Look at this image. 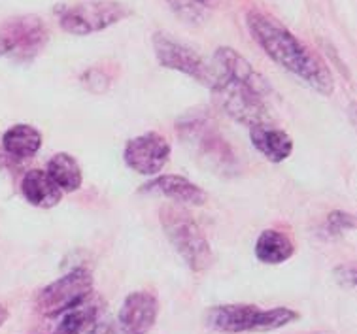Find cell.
I'll return each mask as SVG.
<instances>
[{"label": "cell", "instance_id": "1", "mask_svg": "<svg viewBox=\"0 0 357 334\" xmlns=\"http://www.w3.org/2000/svg\"><path fill=\"white\" fill-rule=\"evenodd\" d=\"M248 29L261 50L273 59L276 65L291 72L308 87L318 91L319 95L329 97L335 91V79L318 53L301 42L295 34L276 21L273 15L263 12L248 13Z\"/></svg>", "mask_w": 357, "mask_h": 334}, {"label": "cell", "instance_id": "2", "mask_svg": "<svg viewBox=\"0 0 357 334\" xmlns=\"http://www.w3.org/2000/svg\"><path fill=\"white\" fill-rule=\"evenodd\" d=\"M299 314L289 308L261 310L255 304H221L208 310L206 323L227 334L268 333L297 321Z\"/></svg>", "mask_w": 357, "mask_h": 334}, {"label": "cell", "instance_id": "3", "mask_svg": "<svg viewBox=\"0 0 357 334\" xmlns=\"http://www.w3.org/2000/svg\"><path fill=\"white\" fill-rule=\"evenodd\" d=\"M161 225L172 248L178 251V255L189 268L193 272H204L210 268L214 261L210 242L202 234L195 219L189 218L188 212L165 206L161 210Z\"/></svg>", "mask_w": 357, "mask_h": 334}, {"label": "cell", "instance_id": "4", "mask_svg": "<svg viewBox=\"0 0 357 334\" xmlns=\"http://www.w3.org/2000/svg\"><path fill=\"white\" fill-rule=\"evenodd\" d=\"M214 100L231 119L246 127L271 125V112L266 108L265 97L234 79L215 72V84L212 85Z\"/></svg>", "mask_w": 357, "mask_h": 334}, {"label": "cell", "instance_id": "5", "mask_svg": "<svg viewBox=\"0 0 357 334\" xmlns=\"http://www.w3.org/2000/svg\"><path fill=\"white\" fill-rule=\"evenodd\" d=\"M91 291V272L84 266L74 268L40 291L36 296V312L44 317H59L87 301Z\"/></svg>", "mask_w": 357, "mask_h": 334}, {"label": "cell", "instance_id": "6", "mask_svg": "<svg viewBox=\"0 0 357 334\" xmlns=\"http://www.w3.org/2000/svg\"><path fill=\"white\" fill-rule=\"evenodd\" d=\"M129 15L130 10L123 2L93 0V2H79L76 6L66 8L59 23L65 33L85 36V34L98 33V31L116 25Z\"/></svg>", "mask_w": 357, "mask_h": 334}, {"label": "cell", "instance_id": "7", "mask_svg": "<svg viewBox=\"0 0 357 334\" xmlns=\"http://www.w3.org/2000/svg\"><path fill=\"white\" fill-rule=\"evenodd\" d=\"M153 52L159 61V65L170 70H178L185 76L195 77L197 82L212 89L215 84V68L212 63H208L201 53L191 50L180 40L170 38L169 34L157 33L153 36Z\"/></svg>", "mask_w": 357, "mask_h": 334}, {"label": "cell", "instance_id": "8", "mask_svg": "<svg viewBox=\"0 0 357 334\" xmlns=\"http://www.w3.org/2000/svg\"><path fill=\"white\" fill-rule=\"evenodd\" d=\"M123 159L130 170L142 176H155L169 162L170 144L165 136L157 132L135 136L125 146Z\"/></svg>", "mask_w": 357, "mask_h": 334}, {"label": "cell", "instance_id": "9", "mask_svg": "<svg viewBox=\"0 0 357 334\" xmlns=\"http://www.w3.org/2000/svg\"><path fill=\"white\" fill-rule=\"evenodd\" d=\"M0 36L10 45V57L17 61H31L42 52L47 42V29L36 15H25L8 21Z\"/></svg>", "mask_w": 357, "mask_h": 334}, {"label": "cell", "instance_id": "10", "mask_svg": "<svg viewBox=\"0 0 357 334\" xmlns=\"http://www.w3.org/2000/svg\"><path fill=\"white\" fill-rule=\"evenodd\" d=\"M159 302L148 291L130 293L119 310L117 325L121 334H148L155 325Z\"/></svg>", "mask_w": 357, "mask_h": 334}, {"label": "cell", "instance_id": "11", "mask_svg": "<svg viewBox=\"0 0 357 334\" xmlns=\"http://www.w3.org/2000/svg\"><path fill=\"white\" fill-rule=\"evenodd\" d=\"M212 65H214L218 74L246 85L250 89H254L255 93H259L261 97H268V93L273 91V87L265 77L261 76L259 72L255 70L241 53L234 52L233 47H220L214 53Z\"/></svg>", "mask_w": 357, "mask_h": 334}, {"label": "cell", "instance_id": "12", "mask_svg": "<svg viewBox=\"0 0 357 334\" xmlns=\"http://www.w3.org/2000/svg\"><path fill=\"white\" fill-rule=\"evenodd\" d=\"M183 129H188V132L182 130L183 142L193 146L208 165H218L220 168L227 165L233 151L214 129L208 127V123L189 121L188 125H183Z\"/></svg>", "mask_w": 357, "mask_h": 334}, {"label": "cell", "instance_id": "13", "mask_svg": "<svg viewBox=\"0 0 357 334\" xmlns=\"http://www.w3.org/2000/svg\"><path fill=\"white\" fill-rule=\"evenodd\" d=\"M142 193L157 195V197H165L178 202V204L188 206H202L206 204V193L201 187L193 183L183 176H174V174H167V176H159L155 180L148 181L142 187Z\"/></svg>", "mask_w": 357, "mask_h": 334}, {"label": "cell", "instance_id": "14", "mask_svg": "<svg viewBox=\"0 0 357 334\" xmlns=\"http://www.w3.org/2000/svg\"><path fill=\"white\" fill-rule=\"evenodd\" d=\"M250 140L254 148L271 162L286 161L293 151L291 136L286 130L276 129L273 125H257L250 129Z\"/></svg>", "mask_w": 357, "mask_h": 334}, {"label": "cell", "instance_id": "15", "mask_svg": "<svg viewBox=\"0 0 357 334\" xmlns=\"http://www.w3.org/2000/svg\"><path fill=\"white\" fill-rule=\"evenodd\" d=\"M21 193L31 206L36 208H53L63 199V191L59 189L47 176L46 170H29L21 181Z\"/></svg>", "mask_w": 357, "mask_h": 334}, {"label": "cell", "instance_id": "16", "mask_svg": "<svg viewBox=\"0 0 357 334\" xmlns=\"http://www.w3.org/2000/svg\"><path fill=\"white\" fill-rule=\"evenodd\" d=\"M295 244L286 232L266 229L255 242V257L265 264H282L293 257Z\"/></svg>", "mask_w": 357, "mask_h": 334}, {"label": "cell", "instance_id": "17", "mask_svg": "<svg viewBox=\"0 0 357 334\" xmlns=\"http://www.w3.org/2000/svg\"><path fill=\"white\" fill-rule=\"evenodd\" d=\"M2 148L8 155H12L15 159H29L40 151L42 148V135L38 129H34L33 125H13L12 129H8L2 136Z\"/></svg>", "mask_w": 357, "mask_h": 334}, {"label": "cell", "instance_id": "18", "mask_svg": "<svg viewBox=\"0 0 357 334\" xmlns=\"http://www.w3.org/2000/svg\"><path fill=\"white\" fill-rule=\"evenodd\" d=\"M46 174L63 193H74L82 187L84 176L78 161L68 153H55L47 161Z\"/></svg>", "mask_w": 357, "mask_h": 334}, {"label": "cell", "instance_id": "19", "mask_svg": "<svg viewBox=\"0 0 357 334\" xmlns=\"http://www.w3.org/2000/svg\"><path fill=\"white\" fill-rule=\"evenodd\" d=\"M91 298V296H89ZM87 298L76 308L68 310L61 315V323H59L55 334H89L95 323L98 321V306L95 302Z\"/></svg>", "mask_w": 357, "mask_h": 334}, {"label": "cell", "instance_id": "20", "mask_svg": "<svg viewBox=\"0 0 357 334\" xmlns=\"http://www.w3.org/2000/svg\"><path fill=\"white\" fill-rule=\"evenodd\" d=\"M167 2L172 8V12L188 23H199L204 17V8L206 6L201 4L199 0H167Z\"/></svg>", "mask_w": 357, "mask_h": 334}, {"label": "cell", "instance_id": "21", "mask_svg": "<svg viewBox=\"0 0 357 334\" xmlns=\"http://www.w3.org/2000/svg\"><path fill=\"white\" fill-rule=\"evenodd\" d=\"M327 225L331 229V232H346V231H351L354 227H356V219L351 213H346V212H335L329 215L327 219Z\"/></svg>", "mask_w": 357, "mask_h": 334}, {"label": "cell", "instance_id": "22", "mask_svg": "<svg viewBox=\"0 0 357 334\" xmlns=\"http://www.w3.org/2000/svg\"><path fill=\"white\" fill-rule=\"evenodd\" d=\"M121 331L110 321H97L89 334H119Z\"/></svg>", "mask_w": 357, "mask_h": 334}, {"label": "cell", "instance_id": "23", "mask_svg": "<svg viewBox=\"0 0 357 334\" xmlns=\"http://www.w3.org/2000/svg\"><path fill=\"white\" fill-rule=\"evenodd\" d=\"M8 53H10V45H8L6 40L0 36V57H4Z\"/></svg>", "mask_w": 357, "mask_h": 334}, {"label": "cell", "instance_id": "24", "mask_svg": "<svg viewBox=\"0 0 357 334\" xmlns=\"http://www.w3.org/2000/svg\"><path fill=\"white\" fill-rule=\"evenodd\" d=\"M6 319H8L6 306H4V304H0V327H2L4 323H6Z\"/></svg>", "mask_w": 357, "mask_h": 334}, {"label": "cell", "instance_id": "25", "mask_svg": "<svg viewBox=\"0 0 357 334\" xmlns=\"http://www.w3.org/2000/svg\"><path fill=\"white\" fill-rule=\"evenodd\" d=\"M201 4H204V6H214V2L215 0H199Z\"/></svg>", "mask_w": 357, "mask_h": 334}]
</instances>
